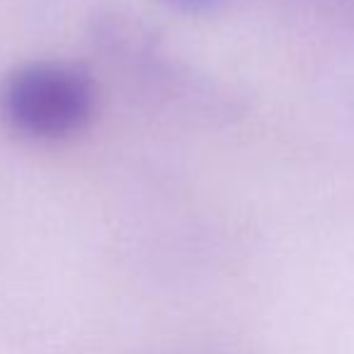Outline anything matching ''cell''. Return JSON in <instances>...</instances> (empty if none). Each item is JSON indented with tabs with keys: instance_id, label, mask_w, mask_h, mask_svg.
<instances>
[{
	"instance_id": "1",
	"label": "cell",
	"mask_w": 354,
	"mask_h": 354,
	"mask_svg": "<svg viewBox=\"0 0 354 354\" xmlns=\"http://www.w3.org/2000/svg\"><path fill=\"white\" fill-rule=\"evenodd\" d=\"M95 112V83L85 68L64 61H35L0 83V117L32 141L78 133Z\"/></svg>"
},
{
	"instance_id": "2",
	"label": "cell",
	"mask_w": 354,
	"mask_h": 354,
	"mask_svg": "<svg viewBox=\"0 0 354 354\" xmlns=\"http://www.w3.org/2000/svg\"><path fill=\"white\" fill-rule=\"evenodd\" d=\"M180 15H209L223 6V0H158Z\"/></svg>"
}]
</instances>
